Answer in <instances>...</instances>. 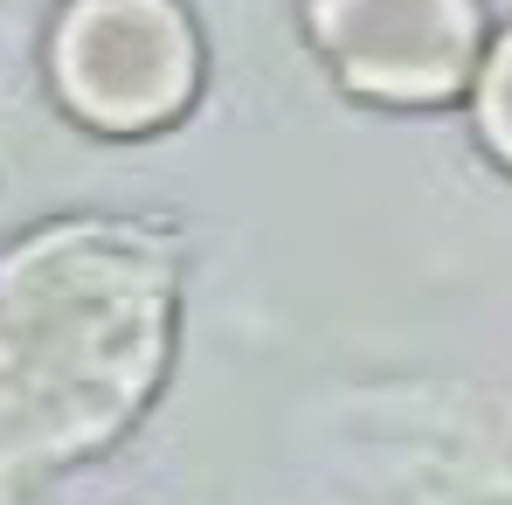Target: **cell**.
<instances>
[{"mask_svg":"<svg viewBox=\"0 0 512 505\" xmlns=\"http://www.w3.org/2000/svg\"><path fill=\"white\" fill-rule=\"evenodd\" d=\"M485 132L499 139V153L512 160V42L492 56V70H485Z\"/></svg>","mask_w":512,"mask_h":505,"instance_id":"3","label":"cell"},{"mask_svg":"<svg viewBox=\"0 0 512 505\" xmlns=\"http://www.w3.org/2000/svg\"><path fill=\"white\" fill-rule=\"evenodd\" d=\"M63 84L97 125H153L187 90V28L167 0H84L63 28Z\"/></svg>","mask_w":512,"mask_h":505,"instance_id":"1","label":"cell"},{"mask_svg":"<svg viewBox=\"0 0 512 505\" xmlns=\"http://www.w3.org/2000/svg\"><path fill=\"white\" fill-rule=\"evenodd\" d=\"M319 42L381 97H436L471 56L464 0H319Z\"/></svg>","mask_w":512,"mask_h":505,"instance_id":"2","label":"cell"}]
</instances>
